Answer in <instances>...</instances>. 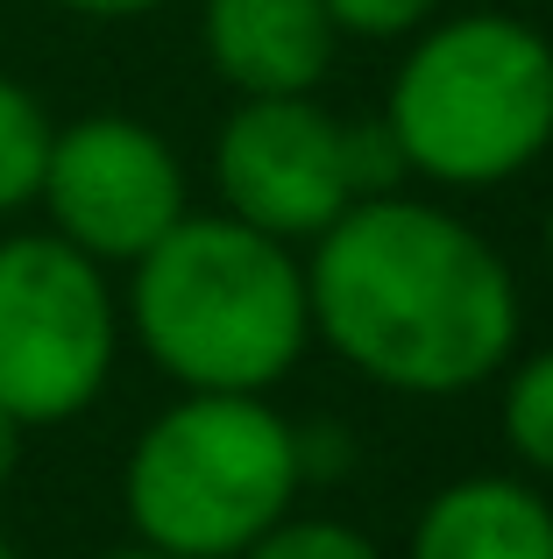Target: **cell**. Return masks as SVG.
I'll return each mask as SVG.
<instances>
[{"instance_id":"cell-11","label":"cell","mask_w":553,"mask_h":559,"mask_svg":"<svg viewBox=\"0 0 553 559\" xmlns=\"http://www.w3.org/2000/svg\"><path fill=\"white\" fill-rule=\"evenodd\" d=\"M497 425H504V447L518 453V467H532L540 481H553V347L526 355L504 376Z\"/></svg>"},{"instance_id":"cell-1","label":"cell","mask_w":553,"mask_h":559,"mask_svg":"<svg viewBox=\"0 0 553 559\" xmlns=\"http://www.w3.org/2000/svg\"><path fill=\"white\" fill-rule=\"evenodd\" d=\"M313 341L390 396H469L504 376L526 298L504 248L412 191L348 205L305 262Z\"/></svg>"},{"instance_id":"cell-2","label":"cell","mask_w":553,"mask_h":559,"mask_svg":"<svg viewBox=\"0 0 553 559\" xmlns=\"http://www.w3.org/2000/svg\"><path fill=\"white\" fill-rule=\"evenodd\" d=\"M121 326L178 390L270 396L313 347L305 262L235 213H185L128 262Z\"/></svg>"},{"instance_id":"cell-16","label":"cell","mask_w":553,"mask_h":559,"mask_svg":"<svg viewBox=\"0 0 553 559\" xmlns=\"http://www.w3.org/2000/svg\"><path fill=\"white\" fill-rule=\"evenodd\" d=\"M99 559H178V552H164V546H142V538H136V546H114V552H99Z\"/></svg>"},{"instance_id":"cell-6","label":"cell","mask_w":553,"mask_h":559,"mask_svg":"<svg viewBox=\"0 0 553 559\" xmlns=\"http://www.w3.org/2000/svg\"><path fill=\"white\" fill-rule=\"evenodd\" d=\"M121 355V298L107 270L50 227L0 234V411L22 432L99 404Z\"/></svg>"},{"instance_id":"cell-13","label":"cell","mask_w":553,"mask_h":559,"mask_svg":"<svg viewBox=\"0 0 553 559\" xmlns=\"http://www.w3.org/2000/svg\"><path fill=\"white\" fill-rule=\"evenodd\" d=\"M333 28L341 36H362V43H404L440 14V0H327Z\"/></svg>"},{"instance_id":"cell-3","label":"cell","mask_w":553,"mask_h":559,"mask_svg":"<svg viewBox=\"0 0 553 559\" xmlns=\"http://www.w3.org/2000/svg\"><path fill=\"white\" fill-rule=\"evenodd\" d=\"M384 135L404 178L497 191L553 150V43L526 14H433L384 93Z\"/></svg>"},{"instance_id":"cell-14","label":"cell","mask_w":553,"mask_h":559,"mask_svg":"<svg viewBox=\"0 0 553 559\" xmlns=\"http://www.w3.org/2000/svg\"><path fill=\"white\" fill-rule=\"evenodd\" d=\"M50 8L85 14V22H136V14H156V8H170V0H50Z\"/></svg>"},{"instance_id":"cell-10","label":"cell","mask_w":553,"mask_h":559,"mask_svg":"<svg viewBox=\"0 0 553 559\" xmlns=\"http://www.w3.org/2000/svg\"><path fill=\"white\" fill-rule=\"evenodd\" d=\"M50 114L43 99L28 93L22 79L0 71V219L28 213L36 205V185H43V164H50Z\"/></svg>"},{"instance_id":"cell-15","label":"cell","mask_w":553,"mask_h":559,"mask_svg":"<svg viewBox=\"0 0 553 559\" xmlns=\"http://www.w3.org/2000/svg\"><path fill=\"white\" fill-rule=\"evenodd\" d=\"M14 467H22V425H14L8 411H0V489L14 481Z\"/></svg>"},{"instance_id":"cell-8","label":"cell","mask_w":553,"mask_h":559,"mask_svg":"<svg viewBox=\"0 0 553 559\" xmlns=\"http://www.w3.org/2000/svg\"><path fill=\"white\" fill-rule=\"evenodd\" d=\"M199 43L221 85H235L242 99L319 93L341 57V28H333L327 0H207Z\"/></svg>"},{"instance_id":"cell-17","label":"cell","mask_w":553,"mask_h":559,"mask_svg":"<svg viewBox=\"0 0 553 559\" xmlns=\"http://www.w3.org/2000/svg\"><path fill=\"white\" fill-rule=\"evenodd\" d=\"M546 270H553V205H546Z\"/></svg>"},{"instance_id":"cell-9","label":"cell","mask_w":553,"mask_h":559,"mask_svg":"<svg viewBox=\"0 0 553 559\" xmlns=\"http://www.w3.org/2000/svg\"><path fill=\"white\" fill-rule=\"evenodd\" d=\"M404 559H553V503L526 475H461L426 496Z\"/></svg>"},{"instance_id":"cell-7","label":"cell","mask_w":553,"mask_h":559,"mask_svg":"<svg viewBox=\"0 0 553 559\" xmlns=\"http://www.w3.org/2000/svg\"><path fill=\"white\" fill-rule=\"evenodd\" d=\"M36 205L57 241L93 255L99 270H128L192 213V185H185L178 150L150 121H136V114H85V121L50 135Z\"/></svg>"},{"instance_id":"cell-18","label":"cell","mask_w":553,"mask_h":559,"mask_svg":"<svg viewBox=\"0 0 553 559\" xmlns=\"http://www.w3.org/2000/svg\"><path fill=\"white\" fill-rule=\"evenodd\" d=\"M0 559H22V552H14V538H8V532H0Z\"/></svg>"},{"instance_id":"cell-4","label":"cell","mask_w":553,"mask_h":559,"mask_svg":"<svg viewBox=\"0 0 553 559\" xmlns=\"http://www.w3.org/2000/svg\"><path fill=\"white\" fill-rule=\"evenodd\" d=\"M305 489L298 425L270 396L178 390L121 467V510L142 546L178 559H242L291 518Z\"/></svg>"},{"instance_id":"cell-12","label":"cell","mask_w":553,"mask_h":559,"mask_svg":"<svg viewBox=\"0 0 553 559\" xmlns=\"http://www.w3.org/2000/svg\"><path fill=\"white\" fill-rule=\"evenodd\" d=\"M242 559H384V552H376L369 532H355V524H341V518H284Z\"/></svg>"},{"instance_id":"cell-5","label":"cell","mask_w":553,"mask_h":559,"mask_svg":"<svg viewBox=\"0 0 553 559\" xmlns=\"http://www.w3.org/2000/svg\"><path fill=\"white\" fill-rule=\"evenodd\" d=\"M404 164L384 121L362 128L319 107L313 93L291 99H242L213 135V191L221 213L270 241H319L348 205L398 191Z\"/></svg>"}]
</instances>
